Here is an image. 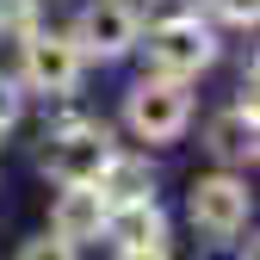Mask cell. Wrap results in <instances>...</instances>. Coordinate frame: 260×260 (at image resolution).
Listing matches in <instances>:
<instances>
[{
  "instance_id": "cell-1",
  "label": "cell",
  "mask_w": 260,
  "mask_h": 260,
  "mask_svg": "<svg viewBox=\"0 0 260 260\" xmlns=\"http://www.w3.org/2000/svg\"><path fill=\"white\" fill-rule=\"evenodd\" d=\"M149 75H174V81H199L217 62V31L199 13H168L149 25Z\"/></svg>"
},
{
  "instance_id": "cell-2",
  "label": "cell",
  "mask_w": 260,
  "mask_h": 260,
  "mask_svg": "<svg viewBox=\"0 0 260 260\" xmlns=\"http://www.w3.org/2000/svg\"><path fill=\"white\" fill-rule=\"evenodd\" d=\"M124 124L137 143H174L192 124V87L174 75H143L124 93Z\"/></svg>"
},
{
  "instance_id": "cell-3",
  "label": "cell",
  "mask_w": 260,
  "mask_h": 260,
  "mask_svg": "<svg viewBox=\"0 0 260 260\" xmlns=\"http://www.w3.org/2000/svg\"><path fill=\"white\" fill-rule=\"evenodd\" d=\"M19 69H25V87L31 93H44V100H75L87 56L75 50L69 31H44L38 25L31 38H19Z\"/></svg>"
},
{
  "instance_id": "cell-4",
  "label": "cell",
  "mask_w": 260,
  "mask_h": 260,
  "mask_svg": "<svg viewBox=\"0 0 260 260\" xmlns=\"http://www.w3.org/2000/svg\"><path fill=\"white\" fill-rule=\"evenodd\" d=\"M50 149H44V174L56 180V186H93L100 180V168L112 161V130L100 124V118H81V124H69V130H50L44 137Z\"/></svg>"
},
{
  "instance_id": "cell-5",
  "label": "cell",
  "mask_w": 260,
  "mask_h": 260,
  "mask_svg": "<svg viewBox=\"0 0 260 260\" xmlns=\"http://www.w3.org/2000/svg\"><path fill=\"white\" fill-rule=\"evenodd\" d=\"M186 211H192V223H199L205 236H242L248 217H254V192H248V180H242L236 168H223V174L192 180Z\"/></svg>"
},
{
  "instance_id": "cell-6",
  "label": "cell",
  "mask_w": 260,
  "mask_h": 260,
  "mask_svg": "<svg viewBox=\"0 0 260 260\" xmlns=\"http://www.w3.org/2000/svg\"><path fill=\"white\" fill-rule=\"evenodd\" d=\"M75 50L81 56H100V62H118L143 44V13L130 7V0H93V7H81L75 19Z\"/></svg>"
},
{
  "instance_id": "cell-7",
  "label": "cell",
  "mask_w": 260,
  "mask_h": 260,
  "mask_svg": "<svg viewBox=\"0 0 260 260\" xmlns=\"http://www.w3.org/2000/svg\"><path fill=\"white\" fill-rule=\"evenodd\" d=\"M106 217H112V205H106V192L100 186H62L56 192V205H50V236H62V242H100L106 236Z\"/></svg>"
},
{
  "instance_id": "cell-8",
  "label": "cell",
  "mask_w": 260,
  "mask_h": 260,
  "mask_svg": "<svg viewBox=\"0 0 260 260\" xmlns=\"http://www.w3.org/2000/svg\"><path fill=\"white\" fill-rule=\"evenodd\" d=\"M205 149H211L217 168H254V155H260V118L242 112V106L205 118Z\"/></svg>"
},
{
  "instance_id": "cell-9",
  "label": "cell",
  "mask_w": 260,
  "mask_h": 260,
  "mask_svg": "<svg viewBox=\"0 0 260 260\" xmlns=\"http://www.w3.org/2000/svg\"><path fill=\"white\" fill-rule=\"evenodd\" d=\"M100 242H112L118 254L124 248H168L174 236H168V211H161L155 199H130V205H112V217H106V236Z\"/></svg>"
},
{
  "instance_id": "cell-10",
  "label": "cell",
  "mask_w": 260,
  "mask_h": 260,
  "mask_svg": "<svg viewBox=\"0 0 260 260\" xmlns=\"http://www.w3.org/2000/svg\"><path fill=\"white\" fill-rule=\"evenodd\" d=\"M106 192V205H130V199H155V168H149V155H124L112 149V161L100 168V180H93Z\"/></svg>"
},
{
  "instance_id": "cell-11",
  "label": "cell",
  "mask_w": 260,
  "mask_h": 260,
  "mask_svg": "<svg viewBox=\"0 0 260 260\" xmlns=\"http://www.w3.org/2000/svg\"><path fill=\"white\" fill-rule=\"evenodd\" d=\"M44 25V0H0V38H31Z\"/></svg>"
},
{
  "instance_id": "cell-12",
  "label": "cell",
  "mask_w": 260,
  "mask_h": 260,
  "mask_svg": "<svg viewBox=\"0 0 260 260\" xmlns=\"http://www.w3.org/2000/svg\"><path fill=\"white\" fill-rule=\"evenodd\" d=\"M13 260H81V248L44 230V236H31V242H19V254H13Z\"/></svg>"
},
{
  "instance_id": "cell-13",
  "label": "cell",
  "mask_w": 260,
  "mask_h": 260,
  "mask_svg": "<svg viewBox=\"0 0 260 260\" xmlns=\"http://www.w3.org/2000/svg\"><path fill=\"white\" fill-rule=\"evenodd\" d=\"M211 13H217L223 25H242V31H254V19H260V0H211Z\"/></svg>"
},
{
  "instance_id": "cell-14",
  "label": "cell",
  "mask_w": 260,
  "mask_h": 260,
  "mask_svg": "<svg viewBox=\"0 0 260 260\" xmlns=\"http://www.w3.org/2000/svg\"><path fill=\"white\" fill-rule=\"evenodd\" d=\"M199 260H254V242H236V236H211L199 248Z\"/></svg>"
},
{
  "instance_id": "cell-15",
  "label": "cell",
  "mask_w": 260,
  "mask_h": 260,
  "mask_svg": "<svg viewBox=\"0 0 260 260\" xmlns=\"http://www.w3.org/2000/svg\"><path fill=\"white\" fill-rule=\"evenodd\" d=\"M19 112H25V87H19L13 75H0V124L13 130V124H19Z\"/></svg>"
},
{
  "instance_id": "cell-16",
  "label": "cell",
  "mask_w": 260,
  "mask_h": 260,
  "mask_svg": "<svg viewBox=\"0 0 260 260\" xmlns=\"http://www.w3.org/2000/svg\"><path fill=\"white\" fill-rule=\"evenodd\" d=\"M118 260H168V248H124Z\"/></svg>"
},
{
  "instance_id": "cell-17",
  "label": "cell",
  "mask_w": 260,
  "mask_h": 260,
  "mask_svg": "<svg viewBox=\"0 0 260 260\" xmlns=\"http://www.w3.org/2000/svg\"><path fill=\"white\" fill-rule=\"evenodd\" d=\"M0 137H7V124H0Z\"/></svg>"
}]
</instances>
